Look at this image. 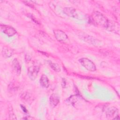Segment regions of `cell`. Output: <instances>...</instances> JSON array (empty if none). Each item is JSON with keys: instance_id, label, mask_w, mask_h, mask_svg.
Segmentation results:
<instances>
[{"instance_id": "4", "label": "cell", "mask_w": 120, "mask_h": 120, "mask_svg": "<svg viewBox=\"0 0 120 120\" xmlns=\"http://www.w3.org/2000/svg\"><path fill=\"white\" fill-rule=\"evenodd\" d=\"M54 36L56 39L60 43H67L69 42L68 37L66 34L60 30H53Z\"/></svg>"}, {"instance_id": "12", "label": "cell", "mask_w": 120, "mask_h": 120, "mask_svg": "<svg viewBox=\"0 0 120 120\" xmlns=\"http://www.w3.org/2000/svg\"><path fill=\"white\" fill-rule=\"evenodd\" d=\"M8 112H9V117L10 120H16L15 115L14 114L13 108L12 106H9L8 107Z\"/></svg>"}, {"instance_id": "11", "label": "cell", "mask_w": 120, "mask_h": 120, "mask_svg": "<svg viewBox=\"0 0 120 120\" xmlns=\"http://www.w3.org/2000/svg\"><path fill=\"white\" fill-rule=\"evenodd\" d=\"M40 83L41 85L44 88H48L49 86V81L46 76L45 75H43L40 79Z\"/></svg>"}, {"instance_id": "13", "label": "cell", "mask_w": 120, "mask_h": 120, "mask_svg": "<svg viewBox=\"0 0 120 120\" xmlns=\"http://www.w3.org/2000/svg\"><path fill=\"white\" fill-rule=\"evenodd\" d=\"M50 65L52 69H53L56 72H60V66L56 63L50 62Z\"/></svg>"}, {"instance_id": "15", "label": "cell", "mask_w": 120, "mask_h": 120, "mask_svg": "<svg viewBox=\"0 0 120 120\" xmlns=\"http://www.w3.org/2000/svg\"><path fill=\"white\" fill-rule=\"evenodd\" d=\"M23 119H26V120H30V119H33L34 118H28V117H25V118H22Z\"/></svg>"}, {"instance_id": "9", "label": "cell", "mask_w": 120, "mask_h": 120, "mask_svg": "<svg viewBox=\"0 0 120 120\" xmlns=\"http://www.w3.org/2000/svg\"><path fill=\"white\" fill-rule=\"evenodd\" d=\"M12 66L15 73L18 75H20L21 71V66L17 59H14L12 62Z\"/></svg>"}, {"instance_id": "14", "label": "cell", "mask_w": 120, "mask_h": 120, "mask_svg": "<svg viewBox=\"0 0 120 120\" xmlns=\"http://www.w3.org/2000/svg\"><path fill=\"white\" fill-rule=\"evenodd\" d=\"M21 107H22V110L24 112H27V110H26V109L25 108V107H24V106H22V105H21Z\"/></svg>"}, {"instance_id": "5", "label": "cell", "mask_w": 120, "mask_h": 120, "mask_svg": "<svg viewBox=\"0 0 120 120\" xmlns=\"http://www.w3.org/2000/svg\"><path fill=\"white\" fill-rule=\"evenodd\" d=\"M0 28L2 32L9 37L13 36L16 33V30L12 26L7 25L1 24Z\"/></svg>"}, {"instance_id": "2", "label": "cell", "mask_w": 120, "mask_h": 120, "mask_svg": "<svg viewBox=\"0 0 120 120\" xmlns=\"http://www.w3.org/2000/svg\"><path fill=\"white\" fill-rule=\"evenodd\" d=\"M64 11L68 15L79 20H84L87 18L86 15L81 11L73 8H65Z\"/></svg>"}, {"instance_id": "3", "label": "cell", "mask_w": 120, "mask_h": 120, "mask_svg": "<svg viewBox=\"0 0 120 120\" xmlns=\"http://www.w3.org/2000/svg\"><path fill=\"white\" fill-rule=\"evenodd\" d=\"M79 61L82 66L90 71L93 72L96 70V67L94 63L87 58H81L79 60Z\"/></svg>"}, {"instance_id": "7", "label": "cell", "mask_w": 120, "mask_h": 120, "mask_svg": "<svg viewBox=\"0 0 120 120\" xmlns=\"http://www.w3.org/2000/svg\"><path fill=\"white\" fill-rule=\"evenodd\" d=\"M106 116L108 118H112L114 119L115 117L119 116L118 114V110L117 108L114 107H112L107 110L106 113Z\"/></svg>"}, {"instance_id": "8", "label": "cell", "mask_w": 120, "mask_h": 120, "mask_svg": "<svg viewBox=\"0 0 120 120\" xmlns=\"http://www.w3.org/2000/svg\"><path fill=\"white\" fill-rule=\"evenodd\" d=\"M13 52V50L8 46L3 47L1 52L2 55L4 58H9L11 57L12 55Z\"/></svg>"}, {"instance_id": "1", "label": "cell", "mask_w": 120, "mask_h": 120, "mask_svg": "<svg viewBox=\"0 0 120 120\" xmlns=\"http://www.w3.org/2000/svg\"><path fill=\"white\" fill-rule=\"evenodd\" d=\"M92 19L95 23L106 29L108 28L110 22V21L105 16L98 11L92 13Z\"/></svg>"}, {"instance_id": "10", "label": "cell", "mask_w": 120, "mask_h": 120, "mask_svg": "<svg viewBox=\"0 0 120 120\" xmlns=\"http://www.w3.org/2000/svg\"><path fill=\"white\" fill-rule=\"evenodd\" d=\"M50 104L52 107H55L59 103L60 99L59 97L55 94H52L50 97Z\"/></svg>"}, {"instance_id": "6", "label": "cell", "mask_w": 120, "mask_h": 120, "mask_svg": "<svg viewBox=\"0 0 120 120\" xmlns=\"http://www.w3.org/2000/svg\"><path fill=\"white\" fill-rule=\"evenodd\" d=\"M39 68L37 66H32L29 68L28 70V74L29 78L34 80H35L38 73Z\"/></svg>"}]
</instances>
